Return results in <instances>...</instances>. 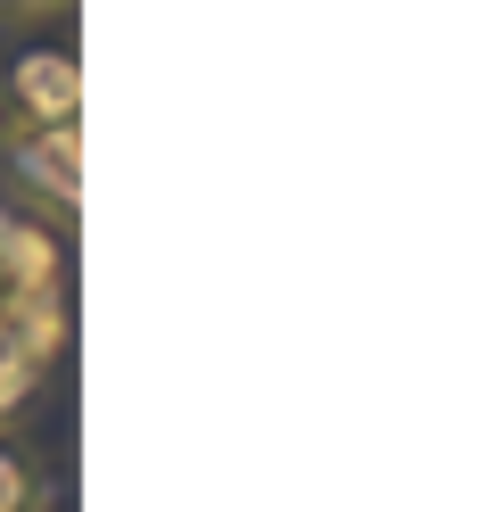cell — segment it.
Returning a JSON list of instances; mask_svg holds the SVG:
<instances>
[{
    "label": "cell",
    "mask_w": 487,
    "mask_h": 512,
    "mask_svg": "<svg viewBox=\"0 0 487 512\" xmlns=\"http://www.w3.org/2000/svg\"><path fill=\"white\" fill-rule=\"evenodd\" d=\"M0 133H9V108H0Z\"/></svg>",
    "instance_id": "6"
},
{
    "label": "cell",
    "mask_w": 487,
    "mask_h": 512,
    "mask_svg": "<svg viewBox=\"0 0 487 512\" xmlns=\"http://www.w3.org/2000/svg\"><path fill=\"white\" fill-rule=\"evenodd\" d=\"M0 149H9V166H17V182L34 190V199L75 215V199H83V133L75 124H9Z\"/></svg>",
    "instance_id": "3"
},
{
    "label": "cell",
    "mask_w": 487,
    "mask_h": 512,
    "mask_svg": "<svg viewBox=\"0 0 487 512\" xmlns=\"http://www.w3.org/2000/svg\"><path fill=\"white\" fill-rule=\"evenodd\" d=\"M67 347V240L0 207V422L42 397Z\"/></svg>",
    "instance_id": "1"
},
{
    "label": "cell",
    "mask_w": 487,
    "mask_h": 512,
    "mask_svg": "<svg viewBox=\"0 0 487 512\" xmlns=\"http://www.w3.org/2000/svg\"><path fill=\"white\" fill-rule=\"evenodd\" d=\"M0 108H9V124H75L83 116L75 50H17L0 75Z\"/></svg>",
    "instance_id": "2"
},
{
    "label": "cell",
    "mask_w": 487,
    "mask_h": 512,
    "mask_svg": "<svg viewBox=\"0 0 487 512\" xmlns=\"http://www.w3.org/2000/svg\"><path fill=\"white\" fill-rule=\"evenodd\" d=\"M58 9H75V0H0V17H58Z\"/></svg>",
    "instance_id": "5"
},
{
    "label": "cell",
    "mask_w": 487,
    "mask_h": 512,
    "mask_svg": "<svg viewBox=\"0 0 487 512\" xmlns=\"http://www.w3.org/2000/svg\"><path fill=\"white\" fill-rule=\"evenodd\" d=\"M50 504V488H42V471H34V455L25 446H9L0 438V512H42Z\"/></svg>",
    "instance_id": "4"
}]
</instances>
